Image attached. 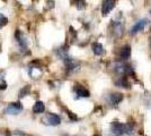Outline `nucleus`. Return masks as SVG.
<instances>
[{"label":"nucleus","instance_id":"obj_1","mask_svg":"<svg viewBox=\"0 0 151 136\" xmlns=\"http://www.w3.org/2000/svg\"><path fill=\"white\" fill-rule=\"evenodd\" d=\"M111 133L114 136H122L125 134H132L133 126L130 124H121L117 121H113L111 124Z\"/></svg>","mask_w":151,"mask_h":136},{"label":"nucleus","instance_id":"obj_2","mask_svg":"<svg viewBox=\"0 0 151 136\" xmlns=\"http://www.w3.org/2000/svg\"><path fill=\"white\" fill-rule=\"evenodd\" d=\"M22 110H23L22 103L20 102H14V103L8 104L6 108H5V113L6 115H10V116H16Z\"/></svg>","mask_w":151,"mask_h":136},{"label":"nucleus","instance_id":"obj_3","mask_svg":"<svg viewBox=\"0 0 151 136\" xmlns=\"http://www.w3.org/2000/svg\"><path fill=\"white\" fill-rule=\"evenodd\" d=\"M43 123L47 126H58L61 124V118L55 113H46L43 118Z\"/></svg>","mask_w":151,"mask_h":136},{"label":"nucleus","instance_id":"obj_4","mask_svg":"<svg viewBox=\"0 0 151 136\" xmlns=\"http://www.w3.org/2000/svg\"><path fill=\"white\" fill-rule=\"evenodd\" d=\"M115 7V1L114 0H104L101 4V15L103 16H107L111 13Z\"/></svg>","mask_w":151,"mask_h":136},{"label":"nucleus","instance_id":"obj_5","mask_svg":"<svg viewBox=\"0 0 151 136\" xmlns=\"http://www.w3.org/2000/svg\"><path fill=\"white\" fill-rule=\"evenodd\" d=\"M148 23H149L148 20H138V22L134 24V26L132 27V30H131V34H132V35H135V34H138L139 32H142V31L145 30V25H147Z\"/></svg>","mask_w":151,"mask_h":136},{"label":"nucleus","instance_id":"obj_6","mask_svg":"<svg viewBox=\"0 0 151 136\" xmlns=\"http://www.w3.org/2000/svg\"><path fill=\"white\" fill-rule=\"evenodd\" d=\"M114 69H115V71H116L117 74H120V75H124V74H130V73H132V69H131L130 66L125 65V64H122V63L115 64Z\"/></svg>","mask_w":151,"mask_h":136},{"label":"nucleus","instance_id":"obj_7","mask_svg":"<svg viewBox=\"0 0 151 136\" xmlns=\"http://www.w3.org/2000/svg\"><path fill=\"white\" fill-rule=\"evenodd\" d=\"M123 100V95L121 93H112L107 97V101L111 105H117Z\"/></svg>","mask_w":151,"mask_h":136},{"label":"nucleus","instance_id":"obj_8","mask_svg":"<svg viewBox=\"0 0 151 136\" xmlns=\"http://www.w3.org/2000/svg\"><path fill=\"white\" fill-rule=\"evenodd\" d=\"M16 39H17V42H18L19 47H20L23 50H25L26 48H27V39H26L25 35L20 32V31H16Z\"/></svg>","mask_w":151,"mask_h":136},{"label":"nucleus","instance_id":"obj_9","mask_svg":"<svg viewBox=\"0 0 151 136\" xmlns=\"http://www.w3.org/2000/svg\"><path fill=\"white\" fill-rule=\"evenodd\" d=\"M75 92L78 97H89V92L87 89H85L81 85H76L75 86Z\"/></svg>","mask_w":151,"mask_h":136},{"label":"nucleus","instance_id":"obj_10","mask_svg":"<svg viewBox=\"0 0 151 136\" xmlns=\"http://www.w3.org/2000/svg\"><path fill=\"white\" fill-rule=\"evenodd\" d=\"M64 60V63H65V66H67V68H68V71H73L77 69V67H78V64L76 63L73 59H71L70 57H65V58L63 59Z\"/></svg>","mask_w":151,"mask_h":136},{"label":"nucleus","instance_id":"obj_11","mask_svg":"<svg viewBox=\"0 0 151 136\" xmlns=\"http://www.w3.org/2000/svg\"><path fill=\"white\" fill-rule=\"evenodd\" d=\"M130 55H131V48H130L129 45H125V47H123V48L121 49L120 57L123 59V60H126V59H129Z\"/></svg>","mask_w":151,"mask_h":136},{"label":"nucleus","instance_id":"obj_12","mask_svg":"<svg viewBox=\"0 0 151 136\" xmlns=\"http://www.w3.org/2000/svg\"><path fill=\"white\" fill-rule=\"evenodd\" d=\"M44 110H45V105L42 101L35 102L34 107H33V111H34L35 113H42V112H44Z\"/></svg>","mask_w":151,"mask_h":136},{"label":"nucleus","instance_id":"obj_13","mask_svg":"<svg viewBox=\"0 0 151 136\" xmlns=\"http://www.w3.org/2000/svg\"><path fill=\"white\" fill-rule=\"evenodd\" d=\"M93 52L97 56H101V55L104 53V47L99 44V43H94L93 44Z\"/></svg>","mask_w":151,"mask_h":136},{"label":"nucleus","instance_id":"obj_14","mask_svg":"<svg viewBox=\"0 0 151 136\" xmlns=\"http://www.w3.org/2000/svg\"><path fill=\"white\" fill-rule=\"evenodd\" d=\"M123 30H124V27H123V24L119 22V23H115V25H114V33L119 36V35H122V33H123Z\"/></svg>","mask_w":151,"mask_h":136},{"label":"nucleus","instance_id":"obj_15","mask_svg":"<svg viewBox=\"0 0 151 136\" xmlns=\"http://www.w3.org/2000/svg\"><path fill=\"white\" fill-rule=\"evenodd\" d=\"M75 5L78 9H83L86 7V1L85 0H75Z\"/></svg>","mask_w":151,"mask_h":136},{"label":"nucleus","instance_id":"obj_16","mask_svg":"<svg viewBox=\"0 0 151 136\" xmlns=\"http://www.w3.org/2000/svg\"><path fill=\"white\" fill-rule=\"evenodd\" d=\"M7 23H8V18H7L5 15L0 14V28H2L4 26L6 25Z\"/></svg>","mask_w":151,"mask_h":136},{"label":"nucleus","instance_id":"obj_17","mask_svg":"<svg viewBox=\"0 0 151 136\" xmlns=\"http://www.w3.org/2000/svg\"><path fill=\"white\" fill-rule=\"evenodd\" d=\"M116 84L122 86V87H129V84H127V81H126L125 77H121V79L119 82H116Z\"/></svg>","mask_w":151,"mask_h":136},{"label":"nucleus","instance_id":"obj_18","mask_svg":"<svg viewBox=\"0 0 151 136\" xmlns=\"http://www.w3.org/2000/svg\"><path fill=\"white\" fill-rule=\"evenodd\" d=\"M150 14H151V10H150Z\"/></svg>","mask_w":151,"mask_h":136}]
</instances>
